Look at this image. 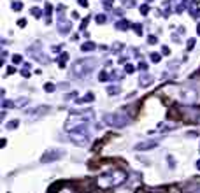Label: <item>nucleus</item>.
<instances>
[{"label":"nucleus","mask_w":200,"mask_h":193,"mask_svg":"<svg viewBox=\"0 0 200 193\" xmlns=\"http://www.w3.org/2000/svg\"><path fill=\"white\" fill-rule=\"evenodd\" d=\"M126 181V172L121 170V169H114V170H109L107 174L100 175L97 179V184H99L102 190H107V188H116Z\"/></svg>","instance_id":"1"},{"label":"nucleus","mask_w":200,"mask_h":193,"mask_svg":"<svg viewBox=\"0 0 200 193\" xmlns=\"http://www.w3.org/2000/svg\"><path fill=\"white\" fill-rule=\"evenodd\" d=\"M97 67V58H82L72 65V74L76 77H86Z\"/></svg>","instance_id":"2"},{"label":"nucleus","mask_w":200,"mask_h":193,"mask_svg":"<svg viewBox=\"0 0 200 193\" xmlns=\"http://www.w3.org/2000/svg\"><path fill=\"white\" fill-rule=\"evenodd\" d=\"M104 121L105 125L109 126H114V128H121L128 123V116L123 114V113H111V114H105L104 116Z\"/></svg>","instance_id":"3"},{"label":"nucleus","mask_w":200,"mask_h":193,"mask_svg":"<svg viewBox=\"0 0 200 193\" xmlns=\"http://www.w3.org/2000/svg\"><path fill=\"white\" fill-rule=\"evenodd\" d=\"M181 100L182 102H186V104H195L197 100H199V91L195 90V88H190V86H186V88H182L181 90Z\"/></svg>","instance_id":"4"},{"label":"nucleus","mask_w":200,"mask_h":193,"mask_svg":"<svg viewBox=\"0 0 200 193\" xmlns=\"http://www.w3.org/2000/svg\"><path fill=\"white\" fill-rule=\"evenodd\" d=\"M63 156V151H55V149H49L47 153H44L40 156V162L42 163H49V162H53V160H58Z\"/></svg>","instance_id":"5"},{"label":"nucleus","mask_w":200,"mask_h":193,"mask_svg":"<svg viewBox=\"0 0 200 193\" xmlns=\"http://www.w3.org/2000/svg\"><path fill=\"white\" fill-rule=\"evenodd\" d=\"M158 146V140H144L135 144V151H149V149H155Z\"/></svg>","instance_id":"6"},{"label":"nucleus","mask_w":200,"mask_h":193,"mask_svg":"<svg viewBox=\"0 0 200 193\" xmlns=\"http://www.w3.org/2000/svg\"><path fill=\"white\" fill-rule=\"evenodd\" d=\"M47 111H49V107H47V105H42V107H39V109H35L34 113H26V114L32 116V119H37V118H40V116H44Z\"/></svg>","instance_id":"7"},{"label":"nucleus","mask_w":200,"mask_h":193,"mask_svg":"<svg viewBox=\"0 0 200 193\" xmlns=\"http://www.w3.org/2000/svg\"><path fill=\"white\" fill-rule=\"evenodd\" d=\"M184 193H200V183H190L182 188Z\"/></svg>","instance_id":"8"},{"label":"nucleus","mask_w":200,"mask_h":193,"mask_svg":"<svg viewBox=\"0 0 200 193\" xmlns=\"http://www.w3.org/2000/svg\"><path fill=\"white\" fill-rule=\"evenodd\" d=\"M140 83V86H149L151 83H153V77L151 76H144L142 77V81H139Z\"/></svg>","instance_id":"9"},{"label":"nucleus","mask_w":200,"mask_h":193,"mask_svg":"<svg viewBox=\"0 0 200 193\" xmlns=\"http://www.w3.org/2000/svg\"><path fill=\"white\" fill-rule=\"evenodd\" d=\"M109 95H118L120 93V86H109Z\"/></svg>","instance_id":"10"},{"label":"nucleus","mask_w":200,"mask_h":193,"mask_svg":"<svg viewBox=\"0 0 200 193\" xmlns=\"http://www.w3.org/2000/svg\"><path fill=\"white\" fill-rule=\"evenodd\" d=\"M93 100H95V96L91 95V93H88L86 96H82V98H81V102H93Z\"/></svg>","instance_id":"11"},{"label":"nucleus","mask_w":200,"mask_h":193,"mask_svg":"<svg viewBox=\"0 0 200 193\" xmlns=\"http://www.w3.org/2000/svg\"><path fill=\"white\" fill-rule=\"evenodd\" d=\"M93 48H95V44H91V42L82 44V51H90V49H93Z\"/></svg>","instance_id":"12"},{"label":"nucleus","mask_w":200,"mask_h":193,"mask_svg":"<svg viewBox=\"0 0 200 193\" xmlns=\"http://www.w3.org/2000/svg\"><path fill=\"white\" fill-rule=\"evenodd\" d=\"M44 88H46V91H55V84H51V83H47Z\"/></svg>","instance_id":"13"},{"label":"nucleus","mask_w":200,"mask_h":193,"mask_svg":"<svg viewBox=\"0 0 200 193\" xmlns=\"http://www.w3.org/2000/svg\"><path fill=\"white\" fill-rule=\"evenodd\" d=\"M151 60H153V61H160V55H158V53H153V55H151Z\"/></svg>","instance_id":"14"},{"label":"nucleus","mask_w":200,"mask_h":193,"mask_svg":"<svg viewBox=\"0 0 200 193\" xmlns=\"http://www.w3.org/2000/svg\"><path fill=\"white\" fill-rule=\"evenodd\" d=\"M16 126H18V121H16V119H14L12 123H9V125H7V128H11V130H12V128H16Z\"/></svg>","instance_id":"15"},{"label":"nucleus","mask_w":200,"mask_h":193,"mask_svg":"<svg viewBox=\"0 0 200 193\" xmlns=\"http://www.w3.org/2000/svg\"><path fill=\"white\" fill-rule=\"evenodd\" d=\"M56 193H76V192H74L72 188H70V190H69V188H63V190H60V192H56Z\"/></svg>","instance_id":"16"},{"label":"nucleus","mask_w":200,"mask_h":193,"mask_svg":"<svg viewBox=\"0 0 200 193\" xmlns=\"http://www.w3.org/2000/svg\"><path fill=\"white\" fill-rule=\"evenodd\" d=\"M100 81H107V72H100Z\"/></svg>","instance_id":"17"},{"label":"nucleus","mask_w":200,"mask_h":193,"mask_svg":"<svg viewBox=\"0 0 200 193\" xmlns=\"http://www.w3.org/2000/svg\"><path fill=\"white\" fill-rule=\"evenodd\" d=\"M125 70H126L128 74H132V72H134V67H130V65H128V67H125Z\"/></svg>","instance_id":"18"},{"label":"nucleus","mask_w":200,"mask_h":193,"mask_svg":"<svg viewBox=\"0 0 200 193\" xmlns=\"http://www.w3.org/2000/svg\"><path fill=\"white\" fill-rule=\"evenodd\" d=\"M70 98H76V91H72L70 95H67V100H70Z\"/></svg>","instance_id":"19"},{"label":"nucleus","mask_w":200,"mask_h":193,"mask_svg":"<svg viewBox=\"0 0 200 193\" xmlns=\"http://www.w3.org/2000/svg\"><path fill=\"white\" fill-rule=\"evenodd\" d=\"M12 60H14V61H16V63H20V61H21V56H20V55H16V56L12 58Z\"/></svg>","instance_id":"20"},{"label":"nucleus","mask_w":200,"mask_h":193,"mask_svg":"<svg viewBox=\"0 0 200 193\" xmlns=\"http://www.w3.org/2000/svg\"><path fill=\"white\" fill-rule=\"evenodd\" d=\"M139 69H142V70H146V69H147V65H146V63L142 61V63H140V65H139Z\"/></svg>","instance_id":"21"},{"label":"nucleus","mask_w":200,"mask_h":193,"mask_svg":"<svg viewBox=\"0 0 200 193\" xmlns=\"http://www.w3.org/2000/svg\"><path fill=\"white\" fill-rule=\"evenodd\" d=\"M197 167H199V169H200V162H197Z\"/></svg>","instance_id":"22"}]
</instances>
